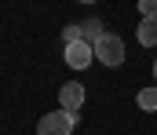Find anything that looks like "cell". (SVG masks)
Here are the masks:
<instances>
[{"label":"cell","instance_id":"cell-1","mask_svg":"<svg viewBox=\"0 0 157 135\" xmlns=\"http://www.w3.org/2000/svg\"><path fill=\"white\" fill-rule=\"evenodd\" d=\"M91 47H95V58L102 66H110V69H117L121 62H124V40H121L117 33H102Z\"/></svg>","mask_w":157,"mask_h":135},{"label":"cell","instance_id":"cell-2","mask_svg":"<svg viewBox=\"0 0 157 135\" xmlns=\"http://www.w3.org/2000/svg\"><path fill=\"white\" fill-rule=\"evenodd\" d=\"M77 128V113L70 110H55V113H44L37 124V135H70Z\"/></svg>","mask_w":157,"mask_h":135},{"label":"cell","instance_id":"cell-3","mask_svg":"<svg viewBox=\"0 0 157 135\" xmlns=\"http://www.w3.org/2000/svg\"><path fill=\"white\" fill-rule=\"evenodd\" d=\"M66 62H70V69H88V66L95 62V47L88 44V40L70 44V47H66Z\"/></svg>","mask_w":157,"mask_h":135},{"label":"cell","instance_id":"cell-4","mask_svg":"<svg viewBox=\"0 0 157 135\" xmlns=\"http://www.w3.org/2000/svg\"><path fill=\"white\" fill-rule=\"evenodd\" d=\"M59 102H62V110L77 113V110H80V102H84V84H77V81L62 84V88H59Z\"/></svg>","mask_w":157,"mask_h":135},{"label":"cell","instance_id":"cell-5","mask_svg":"<svg viewBox=\"0 0 157 135\" xmlns=\"http://www.w3.org/2000/svg\"><path fill=\"white\" fill-rule=\"evenodd\" d=\"M139 44L143 47L157 44V18H143V22H139Z\"/></svg>","mask_w":157,"mask_h":135},{"label":"cell","instance_id":"cell-6","mask_svg":"<svg viewBox=\"0 0 157 135\" xmlns=\"http://www.w3.org/2000/svg\"><path fill=\"white\" fill-rule=\"evenodd\" d=\"M135 102H139V110L154 113V110H157V88H143L139 95H135Z\"/></svg>","mask_w":157,"mask_h":135},{"label":"cell","instance_id":"cell-7","mask_svg":"<svg viewBox=\"0 0 157 135\" xmlns=\"http://www.w3.org/2000/svg\"><path fill=\"white\" fill-rule=\"evenodd\" d=\"M80 33H84V40H88V44H95V40L102 37V26H99L95 18H88V22H80Z\"/></svg>","mask_w":157,"mask_h":135},{"label":"cell","instance_id":"cell-8","mask_svg":"<svg viewBox=\"0 0 157 135\" xmlns=\"http://www.w3.org/2000/svg\"><path fill=\"white\" fill-rule=\"evenodd\" d=\"M62 40H66V47H70V44H77V40H84L80 26H66V29H62Z\"/></svg>","mask_w":157,"mask_h":135},{"label":"cell","instance_id":"cell-9","mask_svg":"<svg viewBox=\"0 0 157 135\" xmlns=\"http://www.w3.org/2000/svg\"><path fill=\"white\" fill-rule=\"evenodd\" d=\"M139 11L143 18H157V0H139Z\"/></svg>","mask_w":157,"mask_h":135},{"label":"cell","instance_id":"cell-10","mask_svg":"<svg viewBox=\"0 0 157 135\" xmlns=\"http://www.w3.org/2000/svg\"><path fill=\"white\" fill-rule=\"evenodd\" d=\"M77 4H95V0H77Z\"/></svg>","mask_w":157,"mask_h":135},{"label":"cell","instance_id":"cell-11","mask_svg":"<svg viewBox=\"0 0 157 135\" xmlns=\"http://www.w3.org/2000/svg\"><path fill=\"white\" fill-rule=\"evenodd\" d=\"M154 77H157V62H154Z\"/></svg>","mask_w":157,"mask_h":135}]
</instances>
